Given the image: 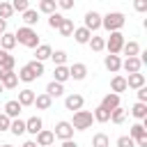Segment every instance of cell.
<instances>
[{
	"mask_svg": "<svg viewBox=\"0 0 147 147\" xmlns=\"http://www.w3.org/2000/svg\"><path fill=\"white\" fill-rule=\"evenodd\" d=\"M14 37H16V44H21V46H25V48H37V46L41 44L37 30H34V28H28V25H21V28L14 32Z\"/></svg>",
	"mask_w": 147,
	"mask_h": 147,
	"instance_id": "1",
	"label": "cell"
},
{
	"mask_svg": "<svg viewBox=\"0 0 147 147\" xmlns=\"http://www.w3.org/2000/svg\"><path fill=\"white\" fill-rule=\"evenodd\" d=\"M16 76H18V80H23V83H32V80H37L39 76H44V62L32 60V62L23 64Z\"/></svg>",
	"mask_w": 147,
	"mask_h": 147,
	"instance_id": "2",
	"label": "cell"
},
{
	"mask_svg": "<svg viewBox=\"0 0 147 147\" xmlns=\"http://www.w3.org/2000/svg\"><path fill=\"white\" fill-rule=\"evenodd\" d=\"M124 23H126V16L122 11H108L106 16H101V28L108 32H122Z\"/></svg>",
	"mask_w": 147,
	"mask_h": 147,
	"instance_id": "3",
	"label": "cell"
},
{
	"mask_svg": "<svg viewBox=\"0 0 147 147\" xmlns=\"http://www.w3.org/2000/svg\"><path fill=\"white\" fill-rule=\"evenodd\" d=\"M92 122H94L92 110H76L74 119H71V126H74V131H87L92 126Z\"/></svg>",
	"mask_w": 147,
	"mask_h": 147,
	"instance_id": "4",
	"label": "cell"
},
{
	"mask_svg": "<svg viewBox=\"0 0 147 147\" xmlns=\"http://www.w3.org/2000/svg\"><path fill=\"white\" fill-rule=\"evenodd\" d=\"M124 34L122 32H110L108 37H106V51L110 53V55H119L122 53V46H124Z\"/></svg>",
	"mask_w": 147,
	"mask_h": 147,
	"instance_id": "5",
	"label": "cell"
},
{
	"mask_svg": "<svg viewBox=\"0 0 147 147\" xmlns=\"http://www.w3.org/2000/svg\"><path fill=\"white\" fill-rule=\"evenodd\" d=\"M53 136L60 138V140H71V138H74V126H71V122H67V119L57 122L55 129H53Z\"/></svg>",
	"mask_w": 147,
	"mask_h": 147,
	"instance_id": "6",
	"label": "cell"
},
{
	"mask_svg": "<svg viewBox=\"0 0 147 147\" xmlns=\"http://www.w3.org/2000/svg\"><path fill=\"white\" fill-rule=\"evenodd\" d=\"M83 106H85V96H83V94L71 92V94H67V96H64V108H67V110H71V113L83 110Z\"/></svg>",
	"mask_w": 147,
	"mask_h": 147,
	"instance_id": "7",
	"label": "cell"
},
{
	"mask_svg": "<svg viewBox=\"0 0 147 147\" xmlns=\"http://www.w3.org/2000/svg\"><path fill=\"white\" fill-rule=\"evenodd\" d=\"M83 28H87V30L94 34V32L101 28V14H99V11H94V9H92V11H87V14H85V23H83Z\"/></svg>",
	"mask_w": 147,
	"mask_h": 147,
	"instance_id": "8",
	"label": "cell"
},
{
	"mask_svg": "<svg viewBox=\"0 0 147 147\" xmlns=\"http://www.w3.org/2000/svg\"><path fill=\"white\" fill-rule=\"evenodd\" d=\"M0 85L5 90H14L18 85V76L16 71H7V69H0Z\"/></svg>",
	"mask_w": 147,
	"mask_h": 147,
	"instance_id": "9",
	"label": "cell"
},
{
	"mask_svg": "<svg viewBox=\"0 0 147 147\" xmlns=\"http://www.w3.org/2000/svg\"><path fill=\"white\" fill-rule=\"evenodd\" d=\"M69 78H74V80H85V78H87V64L74 62V64L69 67Z\"/></svg>",
	"mask_w": 147,
	"mask_h": 147,
	"instance_id": "10",
	"label": "cell"
},
{
	"mask_svg": "<svg viewBox=\"0 0 147 147\" xmlns=\"http://www.w3.org/2000/svg\"><path fill=\"white\" fill-rule=\"evenodd\" d=\"M41 129H44V122H41V117H39V115H32V117H28V119H25V133L37 136Z\"/></svg>",
	"mask_w": 147,
	"mask_h": 147,
	"instance_id": "11",
	"label": "cell"
},
{
	"mask_svg": "<svg viewBox=\"0 0 147 147\" xmlns=\"http://www.w3.org/2000/svg\"><path fill=\"white\" fill-rule=\"evenodd\" d=\"M122 69L126 71V74H138L140 69H142V60L136 55V57H126V60H122Z\"/></svg>",
	"mask_w": 147,
	"mask_h": 147,
	"instance_id": "12",
	"label": "cell"
},
{
	"mask_svg": "<svg viewBox=\"0 0 147 147\" xmlns=\"http://www.w3.org/2000/svg\"><path fill=\"white\" fill-rule=\"evenodd\" d=\"M110 90L115 92V94H122V92H126L129 87H126V76H122V74H115L113 78H110Z\"/></svg>",
	"mask_w": 147,
	"mask_h": 147,
	"instance_id": "13",
	"label": "cell"
},
{
	"mask_svg": "<svg viewBox=\"0 0 147 147\" xmlns=\"http://www.w3.org/2000/svg\"><path fill=\"white\" fill-rule=\"evenodd\" d=\"M34 142H37L39 147H48V145H53V142H55V136H53V131L41 129V131L34 136Z\"/></svg>",
	"mask_w": 147,
	"mask_h": 147,
	"instance_id": "14",
	"label": "cell"
},
{
	"mask_svg": "<svg viewBox=\"0 0 147 147\" xmlns=\"http://www.w3.org/2000/svg\"><path fill=\"white\" fill-rule=\"evenodd\" d=\"M103 67H106L110 74H117V71L122 69V60H119V55H110V53H108V55L103 57Z\"/></svg>",
	"mask_w": 147,
	"mask_h": 147,
	"instance_id": "15",
	"label": "cell"
},
{
	"mask_svg": "<svg viewBox=\"0 0 147 147\" xmlns=\"http://www.w3.org/2000/svg\"><path fill=\"white\" fill-rule=\"evenodd\" d=\"M99 106H101V108H106L108 113H110V110H115V108L119 106V94H115V92H108V94L101 99V103H99Z\"/></svg>",
	"mask_w": 147,
	"mask_h": 147,
	"instance_id": "16",
	"label": "cell"
},
{
	"mask_svg": "<svg viewBox=\"0 0 147 147\" xmlns=\"http://www.w3.org/2000/svg\"><path fill=\"white\" fill-rule=\"evenodd\" d=\"M126 87H131V90H140V87H145V74H129L126 76Z\"/></svg>",
	"mask_w": 147,
	"mask_h": 147,
	"instance_id": "17",
	"label": "cell"
},
{
	"mask_svg": "<svg viewBox=\"0 0 147 147\" xmlns=\"http://www.w3.org/2000/svg\"><path fill=\"white\" fill-rule=\"evenodd\" d=\"M21 110H23V106H21V103H18L16 99H11V101H7V103H5V110H2V113H5L7 117L16 119V117L21 115Z\"/></svg>",
	"mask_w": 147,
	"mask_h": 147,
	"instance_id": "18",
	"label": "cell"
},
{
	"mask_svg": "<svg viewBox=\"0 0 147 147\" xmlns=\"http://www.w3.org/2000/svg\"><path fill=\"white\" fill-rule=\"evenodd\" d=\"M51 53H53V48L48 44H39L34 48V60L37 62H46V60H51Z\"/></svg>",
	"mask_w": 147,
	"mask_h": 147,
	"instance_id": "19",
	"label": "cell"
},
{
	"mask_svg": "<svg viewBox=\"0 0 147 147\" xmlns=\"http://www.w3.org/2000/svg\"><path fill=\"white\" fill-rule=\"evenodd\" d=\"M34 96H37V94H34V90L25 87V90H21V92H18V99H16V101L25 108V106H32V103H34Z\"/></svg>",
	"mask_w": 147,
	"mask_h": 147,
	"instance_id": "20",
	"label": "cell"
},
{
	"mask_svg": "<svg viewBox=\"0 0 147 147\" xmlns=\"http://www.w3.org/2000/svg\"><path fill=\"white\" fill-rule=\"evenodd\" d=\"M32 106H34L37 110H48V108L53 106V99H51L46 92H41V94H37V96H34V103H32Z\"/></svg>",
	"mask_w": 147,
	"mask_h": 147,
	"instance_id": "21",
	"label": "cell"
},
{
	"mask_svg": "<svg viewBox=\"0 0 147 147\" xmlns=\"http://www.w3.org/2000/svg\"><path fill=\"white\" fill-rule=\"evenodd\" d=\"M53 80L64 85V83L69 80V67H67V64H60V67H55V69H53Z\"/></svg>",
	"mask_w": 147,
	"mask_h": 147,
	"instance_id": "22",
	"label": "cell"
},
{
	"mask_svg": "<svg viewBox=\"0 0 147 147\" xmlns=\"http://www.w3.org/2000/svg\"><path fill=\"white\" fill-rule=\"evenodd\" d=\"M46 94H48L51 99H60V96L64 94V85H62V83H55V80H51V83L46 85Z\"/></svg>",
	"mask_w": 147,
	"mask_h": 147,
	"instance_id": "23",
	"label": "cell"
},
{
	"mask_svg": "<svg viewBox=\"0 0 147 147\" xmlns=\"http://www.w3.org/2000/svg\"><path fill=\"white\" fill-rule=\"evenodd\" d=\"M21 21H23V25L32 28V25H37V23H39V11H37V9H25Z\"/></svg>",
	"mask_w": 147,
	"mask_h": 147,
	"instance_id": "24",
	"label": "cell"
},
{
	"mask_svg": "<svg viewBox=\"0 0 147 147\" xmlns=\"http://www.w3.org/2000/svg\"><path fill=\"white\" fill-rule=\"evenodd\" d=\"M74 39H76V44H87L90 41V37H92V32L87 30V28H74V34H71Z\"/></svg>",
	"mask_w": 147,
	"mask_h": 147,
	"instance_id": "25",
	"label": "cell"
},
{
	"mask_svg": "<svg viewBox=\"0 0 147 147\" xmlns=\"http://www.w3.org/2000/svg\"><path fill=\"white\" fill-rule=\"evenodd\" d=\"M16 46V37H14V32H5V34H0V48L2 51H11Z\"/></svg>",
	"mask_w": 147,
	"mask_h": 147,
	"instance_id": "26",
	"label": "cell"
},
{
	"mask_svg": "<svg viewBox=\"0 0 147 147\" xmlns=\"http://www.w3.org/2000/svg\"><path fill=\"white\" fill-rule=\"evenodd\" d=\"M87 46H90L94 53H101V51H106V39H103V37H99V34H92V37H90V41H87Z\"/></svg>",
	"mask_w": 147,
	"mask_h": 147,
	"instance_id": "27",
	"label": "cell"
},
{
	"mask_svg": "<svg viewBox=\"0 0 147 147\" xmlns=\"http://www.w3.org/2000/svg\"><path fill=\"white\" fill-rule=\"evenodd\" d=\"M122 53L126 55V57H136L138 53H140V44L138 41H124V46H122Z\"/></svg>",
	"mask_w": 147,
	"mask_h": 147,
	"instance_id": "28",
	"label": "cell"
},
{
	"mask_svg": "<svg viewBox=\"0 0 147 147\" xmlns=\"http://www.w3.org/2000/svg\"><path fill=\"white\" fill-rule=\"evenodd\" d=\"M131 115L136 117V119H147V103H140V101H136L133 106H131Z\"/></svg>",
	"mask_w": 147,
	"mask_h": 147,
	"instance_id": "29",
	"label": "cell"
},
{
	"mask_svg": "<svg viewBox=\"0 0 147 147\" xmlns=\"http://www.w3.org/2000/svg\"><path fill=\"white\" fill-rule=\"evenodd\" d=\"M92 117H94V122H99V124L110 122V113H108L106 108H101V106H96V108L92 110Z\"/></svg>",
	"mask_w": 147,
	"mask_h": 147,
	"instance_id": "30",
	"label": "cell"
},
{
	"mask_svg": "<svg viewBox=\"0 0 147 147\" xmlns=\"http://www.w3.org/2000/svg\"><path fill=\"white\" fill-rule=\"evenodd\" d=\"M126 115H129V110L122 108V106H117L115 110H110V122H113V124H122V122L126 119Z\"/></svg>",
	"mask_w": 147,
	"mask_h": 147,
	"instance_id": "31",
	"label": "cell"
},
{
	"mask_svg": "<svg viewBox=\"0 0 147 147\" xmlns=\"http://www.w3.org/2000/svg\"><path fill=\"white\" fill-rule=\"evenodd\" d=\"M55 9H57V2H55V0H39V7H37L39 14H48V16H51Z\"/></svg>",
	"mask_w": 147,
	"mask_h": 147,
	"instance_id": "32",
	"label": "cell"
},
{
	"mask_svg": "<svg viewBox=\"0 0 147 147\" xmlns=\"http://www.w3.org/2000/svg\"><path fill=\"white\" fill-rule=\"evenodd\" d=\"M9 133H14V136H23V133H25V119H21V117L11 119V124H9Z\"/></svg>",
	"mask_w": 147,
	"mask_h": 147,
	"instance_id": "33",
	"label": "cell"
},
{
	"mask_svg": "<svg viewBox=\"0 0 147 147\" xmlns=\"http://www.w3.org/2000/svg\"><path fill=\"white\" fill-rule=\"evenodd\" d=\"M129 136H131L133 140H138V138H142V136H147V126H145L142 122H136V124L131 126V131H129Z\"/></svg>",
	"mask_w": 147,
	"mask_h": 147,
	"instance_id": "34",
	"label": "cell"
},
{
	"mask_svg": "<svg viewBox=\"0 0 147 147\" xmlns=\"http://www.w3.org/2000/svg\"><path fill=\"white\" fill-rule=\"evenodd\" d=\"M92 147H110V138L106 133H94L92 136Z\"/></svg>",
	"mask_w": 147,
	"mask_h": 147,
	"instance_id": "35",
	"label": "cell"
},
{
	"mask_svg": "<svg viewBox=\"0 0 147 147\" xmlns=\"http://www.w3.org/2000/svg\"><path fill=\"white\" fill-rule=\"evenodd\" d=\"M57 32H60L62 37H71V34H74V21H71V18H64L62 25L57 28Z\"/></svg>",
	"mask_w": 147,
	"mask_h": 147,
	"instance_id": "36",
	"label": "cell"
},
{
	"mask_svg": "<svg viewBox=\"0 0 147 147\" xmlns=\"http://www.w3.org/2000/svg\"><path fill=\"white\" fill-rule=\"evenodd\" d=\"M62 21H64V16H62L60 11H53V14L48 16V28H51V30H57V28L62 25Z\"/></svg>",
	"mask_w": 147,
	"mask_h": 147,
	"instance_id": "37",
	"label": "cell"
},
{
	"mask_svg": "<svg viewBox=\"0 0 147 147\" xmlns=\"http://www.w3.org/2000/svg\"><path fill=\"white\" fill-rule=\"evenodd\" d=\"M14 16V9H11V2H7V0H0V18H11Z\"/></svg>",
	"mask_w": 147,
	"mask_h": 147,
	"instance_id": "38",
	"label": "cell"
},
{
	"mask_svg": "<svg viewBox=\"0 0 147 147\" xmlns=\"http://www.w3.org/2000/svg\"><path fill=\"white\" fill-rule=\"evenodd\" d=\"M51 60L55 62V67H60V64H64V62H67V51H62V48H57V51H53V53H51Z\"/></svg>",
	"mask_w": 147,
	"mask_h": 147,
	"instance_id": "39",
	"label": "cell"
},
{
	"mask_svg": "<svg viewBox=\"0 0 147 147\" xmlns=\"http://www.w3.org/2000/svg\"><path fill=\"white\" fill-rule=\"evenodd\" d=\"M11 9L23 14L25 9H30V0H11Z\"/></svg>",
	"mask_w": 147,
	"mask_h": 147,
	"instance_id": "40",
	"label": "cell"
},
{
	"mask_svg": "<svg viewBox=\"0 0 147 147\" xmlns=\"http://www.w3.org/2000/svg\"><path fill=\"white\" fill-rule=\"evenodd\" d=\"M14 64H16V57L14 55H5V60H2V64H0V69H7V71H14Z\"/></svg>",
	"mask_w": 147,
	"mask_h": 147,
	"instance_id": "41",
	"label": "cell"
},
{
	"mask_svg": "<svg viewBox=\"0 0 147 147\" xmlns=\"http://www.w3.org/2000/svg\"><path fill=\"white\" fill-rule=\"evenodd\" d=\"M117 147H136V140L131 136H119L117 138Z\"/></svg>",
	"mask_w": 147,
	"mask_h": 147,
	"instance_id": "42",
	"label": "cell"
},
{
	"mask_svg": "<svg viewBox=\"0 0 147 147\" xmlns=\"http://www.w3.org/2000/svg\"><path fill=\"white\" fill-rule=\"evenodd\" d=\"M9 124H11V117H7L5 113H0V133L2 131H9Z\"/></svg>",
	"mask_w": 147,
	"mask_h": 147,
	"instance_id": "43",
	"label": "cell"
},
{
	"mask_svg": "<svg viewBox=\"0 0 147 147\" xmlns=\"http://www.w3.org/2000/svg\"><path fill=\"white\" fill-rule=\"evenodd\" d=\"M133 9L138 14H145L147 11V0H133Z\"/></svg>",
	"mask_w": 147,
	"mask_h": 147,
	"instance_id": "44",
	"label": "cell"
},
{
	"mask_svg": "<svg viewBox=\"0 0 147 147\" xmlns=\"http://www.w3.org/2000/svg\"><path fill=\"white\" fill-rule=\"evenodd\" d=\"M55 2H57V7H60V9H64V11L74 9V5H76L74 0H55Z\"/></svg>",
	"mask_w": 147,
	"mask_h": 147,
	"instance_id": "45",
	"label": "cell"
},
{
	"mask_svg": "<svg viewBox=\"0 0 147 147\" xmlns=\"http://www.w3.org/2000/svg\"><path fill=\"white\" fill-rule=\"evenodd\" d=\"M138 92V101L140 103H147V87H140V90H136Z\"/></svg>",
	"mask_w": 147,
	"mask_h": 147,
	"instance_id": "46",
	"label": "cell"
},
{
	"mask_svg": "<svg viewBox=\"0 0 147 147\" xmlns=\"http://www.w3.org/2000/svg\"><path fill=\"white\" fill-rule=\"evenodd\" d=\"M60 147H80V145H78V142L71 138V140H62V145H60Z\"/></svg>",
	"mask_w": 147,
	"mask_h": 147,
	"instance_id": "47",
	"label": "cell"
},
{
	"mask_svg": "<svg viewBox=\"0 0 147 147\" xmlns=\"http://www.w3.org/2000/svg\"><path fill=\"white\" fill-rule=\"evenodd\" d=\"M5 32H7V21L0 18V34H5Z\"/></svg>",
	"mask_w": 147,
	"mask_h": 147,
	"instance_id": "48",
	"label": "cell"
},
{
	"mask_svg": "<svg viewBox=\"0 0 147 147\" xmlns=\"http://www.w3.org/2000/svg\"><path fill=\"white\" fill-rule=\"evenodd\" d=\"M21 147H39V145H37V142H34V140H25V142H23V145H21Z\"/></svg>",
	"mask_w": 147,
	"mask_h": 147,
	"instance_id": "49",
	"label": "cell"
},
{
	"mask_svg": "<svg viewBox=\"0 0 147 147\" xmlns=\"http://www.w3.org/2000/svg\"><path fill=\"white\" fill-rule=\"evenodd\" d=\"M5 55H7V51H2V48H0V64H2V60H5Z\"/></svg>",
	"mask_w": 147,
	"mask_h": 147,
	"instance_id": "50",
	"label": "cell"
},
{
	"mask_svg": "<svg viewBox=\"0 0 147 147\" xmlns=\"http://www.w3.org/2000/svg\"><path fill=\"white\" fill-rule=\"evenodd\" d=\"M0 147H14V145H9V142H5V145H0Z\"/></svg>",
	"mask_w": 147,
	"mask_h": 147,
	"instance_id": "51",
	"label": "cell"
},
{
	"mask_svg": "<svg viewBox=\"0 0 147 147\" xmlns=\"http://www.w3.org/2000/svg\"><path fill=\"white\" fill-rule=\"evenodd\" d=\"M2 92H5V87H2V85H0V94H2Z\"/></svg>",
	"mask_w": 147,
	"mask_h": 147,
	"instance_id": "52",
	"label": "cell"
},
{
	"mask_svg": "<svg viewBox=\"0 0 147 147\" xmlns=\"http://www.w3.org/2000/svg\"><path fill=\"white\" fill-rule=\"evenodd\" d=\"M48 147H55V142H53V145H48Z\"/></svg>",
	"mask_w": 147,
	"mask_h": 147,
	"instance_id": "53",
	"label": "cell"
}]
</instances>
